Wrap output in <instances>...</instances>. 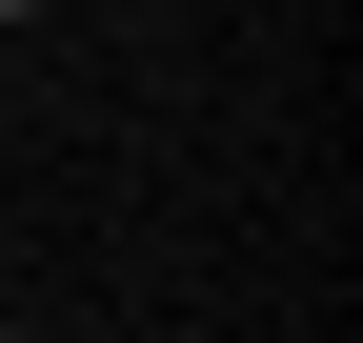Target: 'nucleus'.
Instances as JSON below:
<instances>
[{"label":"nucleus","instance_id":"2","mask_svg":"<svg viewBox=\"0 0 363 343\" xmlns=\"http://www.w3.org/2000/svg\"><path fill=\"white\" fill-rule=\"evenodd\" d=\"M0 343H21V323H0Z\"/></svg>","mask_w":363,"mask_h":343},{"label":"nucleus","instance_id":"1","mask_svg":"<svg viewBox=\"0 0 363 343\" xmlns=\"http://www.w3.org/2000/svg\"><path fill=\"white\" fill-rule=\"evenodd\" d=\"M0 21H40V0H0Z\"/></svg>","mask_w":363,"mask_h":343}]
</instances>
